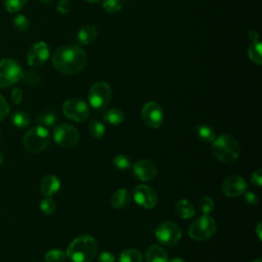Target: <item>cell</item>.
Returning <instances> with one entry per match:
<instances>
[{"label": "cell", "mask_w": 262, "mask_h": 262, "mask_svg": "<svg viewBox=\"0 0 262 262\" xmlns=\"http://www.w3.org/2000/svg\"><path fill=\"white\" fill-rule=\"evenodd\" d=\"M87 63V53L78 45H61L52 55V64L63 75H75Z\"/></svg>", "instance_id": "cell-1"}, {"label": "cell", "mask_w": 262, "mask_h": 262, "mask_svg": "<svg viewBox=\"0 0 262 262\" xmlns=\"http://www.w3.org/2000/svg\"><path fill=\"white\" fill-rule=\"evenodd\" d=\"M97 243L88 234H82L74 238L67 250V257L72 262H90L97 254Z\"/></svg>", "instance_id": "cell-2"}, {"label": "cell", "mask_w": 262, "mask_h": 262, "mask_svg": "<svg viewBox=\"0 0 262 262\" xmlns=\"http://www.w3.org/2000/svg\"><path fill=\"white\" fill-rule=\"evenodd\" d=\"M212 142V150L218 161L224 164H230L238 158L239 144L233 136L221 134Z\"/></svg>", "instance_id": "cell-3"}, {"label": "cell", "mask_w": 262, "mask_h": 262, "mask_svg": "<svg viewBox=\"0 0 262 262\" xmlns=\"http://www.w3.org/2000/svg\"><path fill=\"white\" fill-rule=\"evenodd\" d=\"M50 134L47 128L40 125L30 128L23 139L25 148L33 154L43 151L49 144Z\"/></svg>", "instance_id": "cell-4"}, {"label": "cell", "mask_w": 262, "mask_h": 262, "mask_svg": "<svg viewBox=\"0 0 262 262\" xmlns=\"http://www.w3.org/2000/svg\"><path fill=\"white\" fill-rule=\"evenodd\" d=\"M216 222L208 214H204L196 218L188 227V235L198 242L211 238L216 232Z\"/></svg>", "instance_id": "cell-5"}, {"label": "cell", "mask_w": 262, "mask_h": 262, "mask_svg": "<svg viewBox=\"0 0 262 262\" xmlns=\"http://www.w3.org/2000/svg\"><path fill=\"white\" fill-rule=\"evenodd\" d=\"M113 91L111 86L103 81L95 82L89 89L88 99L90 105L97 112L105 110L112 101Z\"/></svg>", "instance_id": "cell-6"}, {"label": "cell", "mask_w": 262, "mask_h": 262, "mask_svg": "<svg viewBox=\"0 0 262 262\" xmlns=\"http://www.w3.org/2000/svg\"><path fill=\"white\" fill-rule=\"evenodd\" d=\"M19 63L12 58L0 59V88H7L17 83L23 77Z\"/></svg>", "instance_id": "cell-7"}, {"label": "cell", "mask_w": 262, "mask_h": 262, "mask_svg": "<svg viewBox=\"0 0 262 262\" xmlns=\"http://www.w3.org/2000/svg\"><path fill=\"white\" fill-rule=\"evenodd\" d=\"M62 113L70 120L81 123L89 118L90 107L83 99L69 98L62 104Z\"/></svg>", "instance_id": "cell-8"}, {"label": "cell", "mask_w": 262, "mask_h": 262, "mask_svg": "<svg viewBox=\"0 0 262 262\" xmlns=\"http://www.w3.org/2000/svg\"><path fill=\"white\" fill-rule=\"evenodd\" d=\"M53 139L60 147L70 148L79 142L80 134L74 126L70 124H60L53 130Z\"/></svg>", "instance_id": "cell-9"}, {"label": "cell", "mask_w": 262, "mask_h": 262, "mask_svg": "<svg viewBox=\"0 0 262 262\" xmlns=\"http://www.w3.org/2000/svg\"><path fill=\"white\" fill-rule=\"evenodd\" d=\"M181 229L177 223L165 221L158 225L156 229L157 239L164 246L171 247L178 244L181 238Z\"/></svg>", "instance_id": "cell-10"}, {"label": "cell", "mask_w": 262, "mask_h": 262, "mask_svg": "<svg viewBox=\"0 0 262 262\" xmlns=\"http://www.w3.org/2000/svg\"><path fill=\"white\" fill-rule=\"evenodd\" d=\"M132 198L137 205L144 209H152L158 203L157 192L148 185L139 184L134 187L132 191Z\"/></svg>", "instance_id": "cell-11"}, {"label": "cell", "mask_w": 262, "mask_h": 262, "mask_svg": "<svg viewBox=\"0 0 262 262\" xmlns=\"http://www.w3.org/2000/svg\"><path fill=\"white\" fill-rule=\"evenodd\" d=\"M141 118L146 126L156 129L159 128L164 121V112L159 103L148 101L141 108Z\"/></svg>", "instance_id": "cell-12"}, {"label": "cell", "mask_w": 262, "mask_h": 262, "mask_svg": "<svg viewBox=\"0 0 262 262\" xmlns=\"http://www.w3.org/2000/svg\"><path fill=\"white\" fill-rule=\"evenodd\" d=\"M50 50L48 45L43 41H39L30 47L27 53V61L29 66L39 68L48 60Z\"/></svg>", "instance_id": "cell-13"}, {"label": "cell", "mask_w": 262, "mask_h": 262, "mask_svg": "<svg viewBox=\"0 0 262 262\" xmlns=\"http://www.w3.org/2000/svg\"><path fill=\"white\" fill-rule=\"evenodd\" d=\"M247 190L246 180L241 175L228 176L222 183V191L228 198H236Z\"/></svg>", "instance_id": "cell-14"}, {"label": "cell", "mask_w": 262, "mask_h": 262, "mask_svg": "<svg viewBox=\"0 0 262 262\" xmlns=\"http://www.w3.org/2000/svg\"><path fill=\"white\" fill-rule=\"evenodd\" d=\"M132 171L135 178L140 181H150L156 177L158 173L156 164L150 160H146V159L137 161L133 165Z\"/></svg>", "instance_id": "cell-15"}, {"label": "cell", "mask_w": 262, "mask_h": 262, "mask_svg": "<svg viewBox=\"0 0 262 262\" xmlns=\"http://www.w3.org/2000/svg\"><path fill=\"white\" fill-rule=\"evenodd\" d=\"M60 188V180L57 176L50 174L45 176L40 183V191L45 196L54 195Z\"/></svg>", "instance_id": "cell-16"}, {"label": "cell", "mask_w": 262, "mask_h": 262, "mask_svg": "<svg viewBox=\"0 0 262 262\" xmlns=\"http://www.w3.org/2000/svg\"><path fill=\"white\" fill-rule=\"evenodd\" d=\"M145 262H168L167 252L158 245L149 246L145 251Z\"/></svg>", "instance_id": "cell-17"}, {"label": "cell", "mask_w": 262, "mask_h": 262, "mask_svg": "<svg viewBox=\"0 0 262 262\" xmlns=\"http://www.w3.org/2000/svg\"><path fill=\"white\" fill-rule=\"evenodd\" d=\"M131 198V192L127 188H120L113 193L111 204L115 209H123L129 205Z\"/></svg>", "instance_id": "cell-18"}, {"label": "cell", "mask_w": 262, "mask_h": 262, "mask_svg": "<svg viewBox=\"0 0 262 262\" xmlns=\"http://www.w3.org/2000/svg\"><path fill=\"white\" fill-rule=\"evenodd\" d=\"M97 36L96 28L93 25H85L83 26L77 35V40L82 45L91 44Z\"/></svg>", "instance_id": "cell-19"}, {"label": "cell", "mask_w": 262, "mask_h": 262, "mask_svg": "<svg viewBox=\"0 0 262 262\" xmlns=\"http://www.w3.org/2000/svg\"><path fill=\"white\" fill-rule=\"evenodd\" d=\"M175 212L182 219H190L195 214L193 205L186 199H181L175 204Z\"/></svg>", "instance_id": "cell-20"}, {"label": "cell", "mask_w": 262, "mask_h": 262, "mask_svg": "<svg viewBox=\"0 0 262 262\" xmlns=\"http://www.w3.org/2000/svg\"><path fill=\"white\" fill-rule=\"evenodd\" d=\"M11 123L19 129L26 128L31 123L30 115L25 111H16L11 115Z\"/></svg>", "instance_id": "cell-21"}, {"label": "cell", "mask_w": 262, "mask_h": 262, "mask_svg": "<svg viewBox=\"0 0 262 262\" xmlns=\"http://www.w3.org/2000/svg\"><path fill=\"white\" fill-rule=\"evenodd\" d=\"M195 132L198 137L205 142H212L216 138L214 129L207 124L198 125L195 128Z\"/></svg>", "instance_id": "cell-22"}, {"label": "cell", "mask_w": 262, "mask_h": 262, "mask_svg": "<svg viewBox=\"0 0 262 262\" xmlns=\"http://www.w3.org/2000/svg\"><path fill=\"white\" fill-rule=\"evenodd\" d=\"M248 55L253 62L259 66L262 63V45L259 40L253 41L250 44L248 48Z\"/></svg>", "instance_id": "cell-23"}, {"label": "cell", "mask_w": 262, "mask_h": 262, "mask_svg": "<svg viewBox=\"0 0 262 262\" xmlns=\"http://www.w3.org/2000/svg\"><path fill=\"white\" fill-rule=\"evenodd\" d=\"M103 118L108 124L116 126V125H120L124 121L125 115L120 108L114 107L106 111L103 115Z\"/></svg>", "instance_id": "cell-24"}, {"label": "cell", "mask_w": 262, "mask_h": 262, "mask_svg": "<svg viewBox=\"0 0 262 262\" xmlns=\"http://www.w3.org/2000/svg\"><path fill=\"white\" fill-rule=\"evenodd\" d=\"M56 121H57L56 115L50 111L43 112V113L39 114L36 118V122L38 123V125L45 127V128L53 127L56 124Z\"/></svg>", "instance_id": "cell-25"}, {"label": "cell", "mask_w": 262, "mask_h": 262, "mask_svg": "<svg viewBox=\"0 0 262 262\" xmlns=\"http://www.w3.org/2000/svg\"><path fill=\"white\" fill-rule=\"evenodd\" d=\"M119 262H142V255L136 249H126L120 254Z\"/></svg>", "instance_id": "cell-26"}, {"label": "cell", "mask_w": 262, "mask_h": 262, "mask_svg": "<svg viewBox=\"0 0 262 262\" xmlns=\"http://www.w3.org/2000/svg\"><path fill=\"white\" fill-rule=\"evenodd\" d=\"M88 133L93 137V138H101L104 133H105V127L104 125L97 121V120H91L88 123Z\"/></svg>", "instance_id": "cell-27"}, {"label": "cell", "mask_w": 262, "mask_h": 262, "mask_svg": "<svg viewBox=\"0 0 262 262\" xmlns=\"http://www.w3.org/2000/svg\"><path fill=\"white\" fill-rule=\"evenodd\" d=\"M115 167L118 169V170H121V171H126L128 170L130 167H131V160L129 157H127L126 155H117L115 158H114V161H113Z\"/></svg>", "instance_id": "cell-28"}, {"label": "cell", "mask_w": 262, "mask_h": 262, "mask_svg": "<svg viewBox=\"0 0 262 262\" xmlns=\"http://www.w3.org/2000/svg\"><path fill=\"white\" fill-rule=\"evenodd\" d=\"M66 253L59 249H52L45 254L46 262H64Z\"/></svg>", "instance_id": "cell-29"}, {"label": "cell", "mask_w": 262, "mask_h": 262, "mask_svg": "<svg viewBox=\"0 0 262 262\" xmlns=\"http://www.w3.org/2000/svg\"><path fill=\"white\" fill-rule=\"evenodd\" d=\"M12 25L18 31H27L30 27V21L24 14H16L12 17Z\"/></svg>", "instance_id": "cell-30"}, {"label": "cell", "mask_w": 262, "mask_h": 262, "mask_svg": "<svg viewBox=\"0 0 262 262\" xmlns=\"http://www.w3.org/2000/svg\"><path fill=\"white\" fill-rule=\"evenodd\" d=\"M55 209H56V204L50 196L43 199L40 203V210L45 215L52 214L55 211Z\"/></svg>", "instance_id": "cell-31"}, {"label": "cell", "mask_w": 262, "mask_h": 262, "mask_svg": "<svg viewBox=\"0 0 262 262\" xmlns=\"http://www.w3.org/2000/svg\"><path fill=\"white\" fill-rule=\"evenodd\" d=\"M27 1L28 0H4V5L8 12L15 13L26 5Z\"/></svg>", "instance_id": "cell-32"}, {"label": "cell", "mask_w": 262, "mask_h": 262, "mask_svg": "<svg viewBox=\"0 0 262 262\" xmlns=\"http://www.w3.org/2000/svg\"><path fill=\"white\" fill-rule=\"evenodd\" d=\"M102 8L107 13H117L122 9V2L121 0H104Z\"/></svg>", "instance_id": "cell-33"}, {"label": "cell", "mask_w": 262, "mask_h": 262, "mask_svg": "<svg viewBox=\"0 0 262 262\" xmlns=\"http://www.w3.org/2000/svg\"><path fill=\"white\" fill-rule=\"evenodd\" d=\"M199 207H200V210L203 214H209L214 209V202L210 196L206 195V196H203L201 199Z\"/></svg>", "instance_id": "cell-34"}, {"label": "cell", "mask_w": 262, "mask_h": 262, "mask_svg": "<svg viewBox=\"0 0 262 262\" xmlns=\"http://www.w3.org/2000/svg\"><path fill=\"white\" fill-rule=\"evenodd\" d=\"M21 79L25 81V83L30 84V85H36L40 82V76L38 75V73L33 72V71L23 73Z\"/></svg>", "instance_id": "cell-35"}, {"label": "cell", "mask_w": 262, "mask_h": 262, "mask_svg": "<svg viewBox=\"0 0 262 262\" xmlns=\"http://www.w3.org/2000/svg\"><path fill=\"white\" fill-rule=\"evenodd\" d=\"M9 114V105L5 98L0 94V121L4 120Z\"/></svg>", "instance_id": "cell-36"}, {"label": "cell", "mask_w": 262, "mask_h": 262, "mask_svg": "<svg viewBox=\"0 0 262 262\" xmlns=\"http://www.w3.org/2000/svg\"><path fill=\"white\" fill-rule=\"evenodd\" d=\"M244 200L247 204L249 205H257L258 202H259V199H258V195L256 193H254L253 191H245L244 193Z\"/></svg>", "instance_id": "cell-37"}, {"label": "cell", "mask_w": 262, "mask_h": 262, "mask_svg": "<svg viewBox=\"0 0 262 262\" xmlns=\"http://www.w3.org/2000/svg\"><path fill=\"white\" fill-rule=\"evenodd\" d=\"M10 98H11V101L14 103V104H19L23 100V91L21 89L19 88H14L12 91H11V94H10Z\"/></svg>", "instance_id": "cell-38"}, {"label": "cell", "mask_w": 262, "mask_h": 262, "mask_svg": "<svg viewBox=\"0 0 262 262\" xmlns=\"http://www.w3.org/2000/svg\"><path fill=\"white\" fill-rule=\"evenodd\" d=\"M251 181L258 187H260L262 185V170H261V168H258L256 171H254L252 173Z\"/></svg>", "instance_id": "cell-39"}, {"label": "cell", "mask_w": 262, "mask_h": 262, "mask_svg": "<svg viewBox=\"0 0 262 262\" xmlns=\"http://www.w3.org/2000/svg\"><path fill=\"white\" fill-rule=\"evenodd\" d=\"M71 8V4L69 2V0H59L57 2V5H56V9L59 13H67L69 12Z\"/></svg>", "instance_id": "cell-40"}, {"label": "cell", "mask_w": 262, "mask_h": 262, "mask_svg": "<svg viewBox=\"0 0 262 262\" xmlns=\"http://www.w3.org/2000/svg\"><path fill=\"white\" fill-rule=\"evenodd\" d=\"M97 262H115V255L108 251L100 253Z\"/></svg>", "instance_id": "cell-41"}, {"label": "cell", "mask_w": 262, "mask_h": 262, "mask_svg": "<svg viewBox=\"0 0 262 262\" xmlns=\"http://www.w3.org/2000/svg\"><path fill=\"white\" fill-rule=\"evenodd\" d=\"M248 36H249V39H250L252 42L259 40V34H258V32L255 31V30H251V31L249 32Z\"/></svg>", "instance_id": "cell-42"}, {"label": "cell", "mask_w": 262, "mask_h": 262, "mask_svg": "<svg viewBox=\"0 0 262 262\" xmlns=\"http://www.w3.org/2000/svg\"><path fill=\"white\" fill-rule=\"evenodd\" d=\"M256 234H257V236H258V239L261 241V238H262V236H261V222H259V223L257 224V227H256Z\"/></svg>", "instance_id": "cell-43"}, {"label": "cell", "mask_w": 262, "mask_h": 262, "mask_svg": "<svg viewBox=\"0 0 262 262\" xmlns=\"http://www.w3.org/2000/svg\"><path fill=\"white\" fill-rule=\"evenodd\" d=\"M168 262H185V261H184V259H182L181 257H174V258H172L171 260H169Z\"/></svg>", "instance_id": "cell-44"}, {"label": "cell", "mask_w": 262, "mask_h": 262, "mask_svg": "<svg viewBox=\"0 0 262 262\" xmlns=\"http://www.w3.org/2000/svg\"><path fill=\"white\" fill-rule=\"evenodd\" d=\"M86 2H89V3H98L100 2L101 0H85Z\"/></svg>", "instance_id": "cell-45"}, {"label": "cell", "mask_w": 262, "mask_h": 262, "mask_svg": "<svg viewBox=\"0 0 262 262\" xmlns=\"http://www.w3.org/2000/svg\"><path fill=\"white\" fill-rule=\"evenodd\" d=\"M3 159H4V157H3V154H2V151L0 150V164H2V162H3Z\"/></svg>", "instance_id": "cell-46"}, {"label": "cell", "mask_w": 262, "mask_h": 262, "mask_svg": "<svg viewBox=\"0 0 262 262\" xmlns=\"http://www.w3.org/2000/svg\"><path fill=\"white\" fill-rule=\"evenodd\" d=\"M39 1H41V2H45V3H48V2H51L52 0H39Z\"/></svg>", "instance_id": "cell-47"}, {"label": "cell", "mask_w": 262, "mask_h": 262, "mask_svg": "<svg viewBox=\"0 0 262 262\" xmlns=\"http://www.w3.org/2000/svg\"><path fill=\"white\" fill-rule=\"evenodd\" d=\"M253 262H262V260L259 258V259H257V260H254Z\"/></svg>", "instance_id": "cell-48"}, {"label": "cell", "mask_w": 262, "mask_h": 262, "mask_svg": "<svg viewBox=\"0 0 262 262\" xmlns=\"http://www.w3.org/2000/svg\"><path fill=\"white\" fill-rule=\"evenodd\" d=\"M0 137H1V133H0Z\"/></svg>", "instance_id": "cell-49"}]
</instances>
